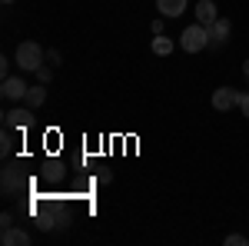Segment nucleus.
I'll use <instances>...</instances> for the list:
<instances>
[{
  "instance_id": "f257e3e1",
  "label": "nucleus",
  "mask_w": 249,
  "mask_h": 246,
  "mask_svg": "<svg viewBox=\"0 0 249 246\" xmlns=\"http://www.w3.org/2000/svg\"><path fill=\"white\" fill-rule=\"evenodd\" d=\"M210 43H213L210 27H206V23H199V20H196V23H190V27L179 34V47H183L186 54H199V50H206Z\"/></svg>"
},
{
  "instance_id": "f03ea898",
  "label": "nucleus",
  "mask_w": 249,
  "mask_h": 246,
  "mask_svg": "<svg viewBox=\"0 0 249 246\" xmlns=\"http://www.w3.org/2000/svg\"><path fill=\"white\" fill-rule=\"evenodd\" d=\"M20 70H27V74H37V67H43V47L34 43V40H23L17 43V54H14Z\"/></svg>"
},
{
  "instance_id": "7ed1b4c3",
  "label": "nucleus",
  "mask_w": 249,
  "mask_h": 246,
  "mask_svg": "<svg viewBox=\"0 0 249 246\" xmlns=\"http://www.w3.org/2000/svg\"><path fill=\"white\" fill-rule=\"evenodd\" d=\"M239 107V90L232 87H216L213 90V110H232Z\"/></svg>"
},
{
  "instance_id": "20e7f679",
  "label": "nucleus",
  "mask_w": 249,
  "mask_h": 246,
  "mask_svg": "<svg viewBox=\"0 0 249 246\" xmlns=\"http://www.w3.org/2000/svg\"><path fill=\"white\" fill-rule=\"evenodd\" d=\"M27 80L23 76H7L3 83H0V94H3V100H23L27 96Z\"/></svg>"
},
{
  "instance_id": "39448f33",
  "label": "nucleus",
  "mask_w": 249,
  "mask_h": 246,
  "mask_svg": "<svg viewBox=\"0 0 249 246\" xmlns=\"http://www.w3.org/2000/svg\"><path fill=\"white\" fill-rule=\"evenodd\" d=\"M30 107H23V110H7L3 114V127H10V130H23L27 123H30Z\"/></svg>"
},
{
  "instance_id": "423d86ee",
  "label": "nucleus",
  "mask_w": 249,
  "mask_h": 246,
  "mask_svg": "<svg viewBox=\"0 0 249 246\" xmlns=\"http://www.w3.org/2000/svg\"><path fill=\"white\" fill-rule=\"evenodd\" d=\"M20 183H23V180H20V170L14 163H7V167H3V196H14L20 189Z\"/></svg>"
},
{
  "instance_id": "0eeeda50",
  "label": "nucleus",
  "mask_w": 249,
  "mask_h": 246,
  "mask_svg": "<svg viewBox=\"0 0 249 246\" xmlns=\"http://www.w3.org/2000/svg\"><path fill=\"white\" fill-rule=\"evenodd\" d=\"M216 10H219V7H216L213 0H199V3H196V20H199V23H206V27H213L216 17H219Z\"/></svg>"
},
{
  "instance_id": "6e6552de",
  "label": "nucleus",
  "mask_w": 249,
  "mask_h": 246,
  "mask_svg": "<svg viewBox=\"0 0 249 246\" xmlns=\"http://www.w3.org/2000/svg\"><path fill=\"white\" fill-rule=\"evenodd\" d=\"M3 246H27L30 243V233L27 229H17V227H3Z\"/></svg>"
},
{
  "instance_id": "1a4fd4ad",
  "label": "nucleus",
  "mask_w": 249,
  "mask_h": 246,
  "mask_svg": "<svg viewBox=\"0 0 249 246\" xmlns=\"http://www.w3.org/2000/svg\"><path fill=\"white\" fill-rule=\"evenodd\" d=\"M47 103V83H37V87H30L27 96H23V107H30V110H37Z\"/></svg>"
},
{
  "instance_id": "9d476101",
  "label": "nucleus",
  "mask_w": 249,
  "mask_h": 246,
  "mask_svg": "<svg viewBox=\"0 0 249 246\" xmlns=\"http://www.w3.org/2000/svg\"><path fill=\"white\" fill-rule=\"evenodd\" d=\"M156 10L163 17H179V14H186V0H156Z\"/></svg>"
},
{
  "instance_id": "9b49d317",
  "label": "nucleus",
  "mask_w": 249,
  "mask_h": 246,
  "mask_svg": "<svg viewBox=\"0 0 249 246\" xmlns=\"http://www.w3.org/2000/svg\"><path fill=\"white\" fill-rule=\"evenodd\" d=\"M210 34H213V43H226L232 34V23L226 17H216V23L210 27Z\"/></svg>"
},
{
  "instance_id": "f8f14e48",
  "label": "nucleus",
  "mask_w": 249,
  "mask_h": 246,
  "mask_svg": "<svg viewBox=\"0 0 249 246\" xmlns=\"http://www.w3.org/2000/svg\"><path fill=\"white\" fill-rule=\"evenodd\" d=\"M173 50H176V43H173L170 37H163V34L153 37V54H156V57H170Z\"/></svg>"
},
{
  "instance_id": "ddd939ff",
  "label": "nucleus",
  "mask_w": 249,
  "mask_h": 246,
  "mask_svg": "<svg viewBox=\"0 0 249 246\" xmlns=\"http://www.w3.org/2000/svg\"><path fill=\"white\" fill-rule=\"evenodd\" d=\"M0 153L10 156L14 153V136H10V127H3V136H0Z\"/></svg>"
},
{
  "instance_id": "4468645a",
  "label": "nucleus",
  "mask_w": 249,
  "mask_h": 246,
  "mask_svg": "<svg viewBox=\"0 0 249 246\" xmlns=\"http://www.w3.org/2000/svg\"><path fill=\"white\" fill-rule=\"evenodd\" d=\"M226 246H249V240L243 233H230V236H226Z\"/></svg>"
},
{
  "instance_id": "2eb2a0df",
  "label": "nucleus",
  "mask_w": 249,
  "mask_h": 246,
  "mask_svg": "<svg viewBox=\"0 0 249 246\" xmlns=\"http://www.w3.org/2000/svg\"><path fill=\"white\" fill-rule=\"evenodd\" d=\"M53 74H50V67H37V83H50Z\"/></svg>"
},
{
  "instance_id": "dca6fc26",
  "label": "nucleus",
  "mask_w": 249,
  "mask_h": 246,
  "mask_svg": "<svg viewBox=\"0 0 249 246\" xmlns=\"http://www.w3.org/2000/svg\"><path fill=\"white\" fill-rule=\"evenodd\" d=\"M239 110H243V116L249 120V94H239Z\"/></svg>"
},
{
  "instance_id": "f3484780",
  "label": "nucleus",
  "mask_w": 249,
  "mask_h": 246,
  "mask_svg": "<svg viewBox=\"0 0 249 246\" xmlns=\"http://www.w3.org/2000/svg\"><path fill=\"white\" fill-rule=\"evenodd\" d=\"M163 20H166V17H156L153 23H150V30H153V37H160V34H163Z\"/></svg>"
},
{
  "instance_id": "a211bd4d",
  "label": "nucleus",
  "mask_w": 249,
  "mask_h": 246,
  "mask_svg": "<svg viewBox=\"0 0 249 246\" xmlns=\"http://www.w3.org/2000/svg\"><path fill=\"white\" fill-rule=\"evenodd\" d=\"M96 180H100V183H110V180H113V173H110V170H100V173H96Z\"/></svg>"
},
{
  "instance_id": "6ab92c4d",
  "label": "nucleus",
  "mask_w": 249,
  "mask_h": 246,
  "mask_svg": "<svg viewBox=\"0 0 249 246\" xmlns=\"http://www.w3.org/2000/svg\"><path fill=\"white\" fill-rule=\"evenodd\" d=\"M243 76H246V80H249V60H246V63H243Z\"/></svg>"
},
{
  "instance_id": "aec40b11",
  "label": "nucleus",
  "mask_w": 249,
  "mask_h": 246,
  "mask_svg": "<svg viewBox=\"0 0 249 246\" xmlns=\"http://www.w3.org/2000/svg\"><path fill=\"white\" fill-rule=\"evenodd\" d=\"M3 3H14V0H3Z\"/></svg>"
}]
</instances>
